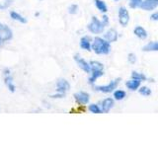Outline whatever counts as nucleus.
<instances>
[{"label":"nucleus","instance_id":"ddd939ff","mask_svg":"<svg viewBox=\"0 0 158 148\" xmlns=\"http://www.w3.org/2000/svg\"><path fill=\"white\" fill-rule=\"evenodd\" d=\"M95 4H96V7L100 10L101 12L103 13H106L108 11V7L106 3L103 1V0H95Z\"/></svg>","mask_w":158,"mask_h":148},{"label":"nucleus","instance_id":"7ed1b4c3","mask_svg":"<svg viewBox=\"0 0 158 148\" xmlns=\"http://www.w3.org/2000/svg\"><path fill=\"white\" fill-rule=\"evenodd\" d=\"M120 81H121V78H117V79H115V80L111 81L110 84H108V85H106V86H99V87H96V90L104 92V93H110V92L114 91L117 88L118 84L120 83Z\"/></svg>","mask_w":158,"mask_h":148},{"label":"nucleus","instance_id":"20e7f679","mask_svg":"<svg viewBox=\"0 0 158 148\" xmlns=\"http://www.w3.org/2000/svg\"><path fill=\"white\" fill-rule=\"evenodd\" d=\"M118 21L123 27H127V25L130 22V15L125 7H120L118 9Z\"/></svg>","mask_w":158,"mask_h":148},{"label":"nucleus","instance_id":"5701e85b","mask_svg":"<svg viewBox=\"0 0 158 148\" xmlns=\"http://www.w3.org/2000/svg\"><path fill=\"white\" fill-rule=\"evenodd\" d=\"M151 21H158V12H155L154 14H152L150 16Z\"/></svg>","mask_w":158,"mask_h":148},{"label":"nucleus","instance_id":"393cba45","mask_svg":"<svg viewBox=\"0 0 158 148\" xmlns=\"http://www.w3.org/2000/svg\"><path fill=\"white\" fill-rule=\"evenodd\" d=\"M103 22L105 23L106 25H108V23H109V19H108V17L106 16V15H105V16H103Z\"/></svg>","mask_w":158,"mask_h":148},{"label":"nucleus","instance_id":"6ab92c4d","mask_svg":"<svg viewBox=\"0 0 158 148\" xmlns=\"http://www.w3.org/2000/svg\"><path fill=\"white\" fill-rule=\"evenodd\" d=\"M91 66L93 70H103V64L97 61H92Z\"/></svg>","mask_w":158,"mask_h":148},{"label":"nucleus","instance_id":"dca6fc26","mask_svg":"<svg viewBox=\"0 0 158 148\" xmlns=\"http://www.w3.org/2000/svg\"><path fill=\"white\" fill-rule=\"evenodd\" d=\"M81 47L84 49H87V51H90V42H89V39L88 38H83L81 39Z\"/></svg>","mask_w":158,"mask_h":148},{"label":"nucleus","instance_id":"f03ea898","mask_svg":"<svg viewBox=\"0 0 158 148\" xmlns=\"http://www.w3.org/2000/svg\"><path fill=\"white\" fill-rule=\"evenodd\" d=\"M106 24L104 22L99 21V20L96 17H93L92 18V22L89 24L88 29L94 34H99V33H102L104 28H105Z\"/></svg>","mask_w":158,"mask_h":148},{"label":"nucleus","instance_id":"f8f14e48","mask_svg":"<svg viewBox=\"0 0 158 148\" xmlns=\"http://www.w3.org/2000/svg\"><path fill=\"white\" fill-rule=\"evenodd\" d=\"M75 60L77 61V63L80 65V67L83 69L84 71L90 72V65H88V63L86 61H84L82 58H79V56H75Z\"/></svg>","mask_w":158,"mask_h":148},{"label":"nucleus","instance_id":"9d476101","mask_svg":"<svg viewBox=\"0 0 158 148\" xmlns=\"http://www.w3.org/2000/svg\"><path fill=\"white\" fill-rule=\"evenodd\" d=\"M140 80H137V79H132V80H130L126 83V86L130 89V90L135 91L136 89H138V87L140 86Z\"/></svg>","mask_w":158,"mask_h":148},{"label":"nucleus","instance_id":"a211bd4d","mask_svg":"<svg viewBox=\"0 0 158 148\" xmlns=\"http://www.w3.org/2000/svg\"><path fill=\"white\" fill-rule=\"evenodd\" d=\"M139 94L142 96H149L151 95V90L148 87H141L139 89Z\"/></svg>","mask_w":158,"mask_h":148},{"label":"nucleus","instance_id":"39448f33","mask_svg":"<svg viewBox=\"0 0 158 148\" xmlns=\"http://www.w3.org/2000/svg\"><path fill=\"white\" fill-rule=\"evenodd\" d=\"M139 7L142 10H146V11H151V10L158 7V0H144L139 5Z\"/></svg>","mask_w":158,"mask_h":148},{"label":"nucleus","instance_id":"0eeeda50","mask_svg":"<svg viewBox=\"0 0 158 148\" xmlns=\"http://www.w3.org/2000/svg\"><path fill=\"white\" fill-rule=\"evenodd\" d=\"M113 106H114V100L111 98H107L102 103V110L103 112L108 113L113 108Z\"/></svg>","mask_w":158,"mask_h":148},{"label":"nucleus","instance_id":"1a4fd4ad","mask_svg":"<svg viewBox=\"0 0 158 148\" xmlns=\"http://www.w3.org/2000/svg\"><path fill=\"white\" fill-rule=\"evenodd\" d=\"M75 99H76L77 102L79 104L83 105V104L88 103V101H89V96H88V94H86V93L80 92V93H78V94H75Z\"/></svg>","mask_w":158,"mask_h":148},{"label":"nucleus","instance_id":"a878e982","mask_svg":"<svg viewBox=\"0 0 158 148\" xmlns=\"http://www.w3.org/2000/svg\"><path fill=\"white\" fill-rule=\"evenodd\" d=\"M116 1H118V0H116Z\"/></svg>","mask_w":158,"mask_h":148},{"label":"nucleus","instance_id":"b1692460","mask_svg":"<svg viewBox=\"0 0 158 148\" xmlns=\"http://www.w3.org/2000/svg\"><path fill=\"white\" fill-rule=\"evenodd\" d=\"M77 11V6H75V5H73V6L70 8V13H75Z\"/></svg>","mask_w":158,"mask_h":148},{"label":"nucleus","instance_id":"2eb2a0df","mask_svg":"<svg viewBox=\"0 0 158 148\" xmlns=\"http://www.w3.org/2000/svg\"><path fill=\"white\" fill-rule=\"evenodd\" d=\"M103 75V70H93V73H92V76L90 78V83H94L95 80L98 78Z\"/></svg>","mask_w":158,"mask_h":148},{"label":"nucleus","instance_id":"412c9836","mask_svg":"<svg viewBox=\"0 0 158 148\" xmlns=\"http://www.w3.org/2000/svg\"><path fill=\"white\" fill-rule=\"evenodd\" d=\"M127 60L130 63L133 64V63H135L136 61V56H135V53H130L127 56Z\"/></svg>","mask_w":158,"mask_h":148},{"label":"nucleus","instance_id":"f257e3e1","mask_svg":"<svg viewBox=\"0 0 158 148\" xmlns=\"http://www.w3.org/2000/svg\"><path fill=\"white\" fill-rule=\"evenodd\" d=\"M92 48L94 49L97 54H108L111 51L110 43L107 41H104L101 38H95L94 43L92 44Z\"/></svg>","mask_w":158,"mask_h":148},{"label":"nucleus","instance_id":"6e6552de","mask_svg":"<svg viewBox=\"0 0 158 148\" xmlns=\"http://www.w3.org/2000/svg\"><path fill=\"white\" fill-rule=\"evenodd\" d=\"M133 34H135L137 38L142 39H146V38H147V35H148V34H147V32L145 31V30L143 29L142 27H140V26L135 27V29L133 30Z\"/></svg>","mask_w":158,"mask_h":148},{"label":"nucleus","instance_id":"f3484780","mask_svg":"<svg viewBox=\"0 0 158 148\" xmlns=\"http://www.w3.org/2000/svg\"><path fill=\"white\" fill-rule=\"evenodd\" d=\"M114 97H115L116 100H123V98L126 97V92L123 90H117L115 93H114Z\"/></svg>","mask_w":158,"mask_h":148},{"label":"nucleus","instance_id":"4468645a","mask_svg":"<svg viewBox=\"0 0 158 148\" xmlns=\"http://www.w3.org/2000/svg\"><path fill=\"white\" fill-rule=\"evenodd\" d=\"M131 77H132V79H137V80H140V81H145L146 80V77H145L144 74L138 73L136 71H132L131 72Z\"/></svg>","mask_w":158,"mask_h":148},{"label":"nucleus","instance_id":"423d86ee","mask_svg":"<svg viewBox=\"0 0 158 148\" xmlns=\"http://www.w3.org/2000/svg\"><path fill=\"white\" fill-rule=\"evenodd\" d=\"M104 38L106 39V41L109 43H113V42H116L118 39V33L116 30L114 29H110L109 31L104 35Z\"/></svg>","mask_w":158,"mask_h":148},{"label":"nucleus","instance_id":"9b49d317","mask_svg":"<svg viewBox=\"0 0 158 148\" xmlns=\"http://www.w3.org/2000/svg\"><path fill=\"white\" fill-rule=\"evenodd\" d=\"M143 51H158V42H150L146 46L142 47Z\"/></svg>","mask_w":158,"mask_h":148},{"label":"nucleus","instance_id":"4be33fe9","mask_svg":"<svg viewBox=\"0 0 158 148\" xmlns=\"http://www.w3.org/2000/svg\"><path fill=\"white\" fill-rule=\"evenodd\" d=\"M89 110H90L92 113H101L100 108H99L97 105H91L90 107H89Z\"/></svg>","mask_w":158,"mask_h":148},{"label":"nucleus","instance_id":"aec40b11","mask_svg":"<svg viewBox=\"0 0 158 148\" xmlns=\"http://www.w3.org/2000/svg\"><path fill=\"white\" fill-rule=\"evenodd\" d=\"M141 2L142 0H130V7H131L132 9H135L137 7H139Z\"/></svg>","mask_w":158,"mask_h":148}]
</instances>
